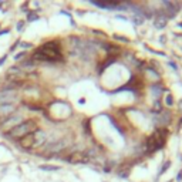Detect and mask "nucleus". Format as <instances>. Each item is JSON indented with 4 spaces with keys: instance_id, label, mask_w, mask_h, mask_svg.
Here are the masks:
<instances>
[{
    "instance_id": "1",
    "label": "nucleus",
    "mask_w": 182,
    "mask_h": 182,
    "mask_svg": "<svg viewBox=\"0 0 182 182\" xmlns=\"http://www.w3.org/2000/svg\"><path fill=\"white\" fill-rule=\"evenodd\" d=\"M37 129H38L37 124H36L33 120H26V121H23L21 124L16 125L14 128L6 131L4 136H6V138H10V140H20V138L29 135V134H34Z\"/></svg>"
},
{
    "instance_id": "2",
    "label": "nucleus",
    "mask_w": 182,
    "mask_h": 182,
    "mask_svg": "<svg viewBox=\"0 0 182 182\" xmlns=\"http://www.w3.org/2000/svg\"><path fill=\"white\" fill-rule=\"evenodd\" d=\"M166 135H168L166 128L158 127L157 131H155L151 136H148V140H147V144H145V147H147V152L154 154V152H157L158 149H161L162 147L165 145Z\"/></svg>"
},
{
    "instance_id": "3",
    "label": "nucleus",
    "mask_w": 182,
    "mask_h": 182,
    "mask_svg": "<svg viewBox=\"0 0 182 182\" xmlns=\"http://www.w3.org/2000/svg\"><path fill=\"white\" fill-rule=\"evenodd\" d=\"M40 54H43L50 63H54V61H63V56H61V51L60 49L57 47L56 43H46L44 46H42L38 50Z\"/></svg>"
},
{
    "instance_id": "4",
    "label": "nucleus",
    "mask_w": 182,
    "mask_h": 182,
    "mask_svg": "<svg viewBox=\"0 0 182 182\" xmlns=\"http://www.w3.org/2000/svg\"><path fill=\"white\" fill-rule=\"evenodd\" d=\"M23 121H24V120H23V117H21L20 114H13V115L7 117V118H3V120L0 121V128L3 127V128L12 129V128H14L16 125L21 124ZM9 129H7V131H9Z\"/></svg>"
},
{
    "instance_id": "5",
    "label": "nucleus",
    "mask_w": 182,
    "mask_h": 182,
    "mask_svg": "<svg viewBox=\"0 0 182 182\" xmlns=\"http://www.w3.org/2000/svg\"><path fill=\"white\" fill-rule=\"evenodd\" d=\"M16 100V90L0 87V105L2 104H10Z\"/></svg>"
},
{
    "instance_id": "6",
    "label": "nucleus",
    "mask_w": 182,
    "mask_h": 182,
    "mask_svg": "<svg viewBox=\"0 0 182 182\" xmlns=\"http://www.w3.org/2000/svg\"><path fill=\"white\" fill-rule=\"evenodd\" d=\"M90 161V158L86 155V152L83 151H75L73 152L71 155L67 157V162H70V164H80V162H83V164H87Z\"/></svg>"
},
{
    "instance_id": "7",
    "label": "nucleus",
    "mask_w": 182,
    "mask_h": 182,
    "mask_svg": "<svg viewBox=\"0 0 182 182\" xmlns=\"http://www.w3.org/2000/svg\"><path fill=\"white\" fill-rule=\"evenodd\" d=\"M90 3L101 9H117L121 2H115V0H90Z\"/></svg>"
},
{
    "instance_id": "8",
    "label": "nucleus",
    "mask_w": 182,
    "mask_h": 182,
    "mask_svg": "<svg viewBox=\"0 0 182 182\" xmlns=\"http://www.w3.org/2000/svg\"><path fill=\"white\" fill-rule=\"evenodd\" d=\"M166 23H168V17L165 16V13L158 12L155 14V19H154V27L158 30H162L166 27Z\"/></svg>"
},
{
    "instance_id": "9",
    "label": "nucleus",
    "mask_w": 182,
    "mask_h": 182,
    "mask_svg": "<svg viewBox=\"0 0 182 182\" xmlns=\"http://www.w3.org/2000/svg\"><path fill=\"white\" fill-rule=\"evenodd\" d=\"M17 110V105L16 104H2L0 105V117H3V118H7V117L13 115Z\"/></svg>"
},
{
    "instance_id": "10",
    "label": "nucleus",
    "mask_w": 182,
    "mask_h": 182,
    "mask_svg": "<svg viewBox=\"0 0 182 182\" xmlns=\"http://www.w3.org/2000/svg\"><path fill=\"white\" fill-rule=\"evenodd\" d=\"M19 144H20L21 148L24 149H30L33 148L34 145H36V140H34V134H29V135L23 136V138H20V141H19Z\"/></svg>"
},
{
    "instance_id": "11",
    "label": "nucleus",
    "mask_w": 182,
    "mask_h": 182,
    "mask_svg": "<svg viewBox=\"0 0 182 182\" xmlns=\"http://www.w3.org/2000/svg\"><path fill=\"white\" fill-rule=\"evenodd\" d=\"M66 148V141H58V142H54V144H50L47 145V148H46V151L49 152V155H51V154H57L60 152V151H63V149Z\"/></svg>"
},
{
    "instance_id": "12",
    "label": "nucleus",
    "mask_w": 182,
    "mask_h": 182,
    "mask_svg": "<svg viewBox=\"0 0 182 182\" xmlns=\"http://www.w3.org/2000/svg\"><path fill=\"white\" fill-rule=\"evenodd\" d=\"M164 87H162V84L159 83V81H155V83L151 86V94L155 97V100H159L161 98V95L162 93H164Z\"/></svg>"
},
{
    "instance_id": "13",
    "label": "nucleus",
    "mask_w": 182,
    "mask_h": 182,
    "mask_svg": "<svg viewBox=\"0 0 182 182\" xmlns=\"http://www.w3.org/2000/svg\"><path fill=\"white\" fill-rule=\"evenodd\" d=\"M112 63H115V57H110V58H108V60H107V61H104L103 64H101V66L98 67V70H97V73H98V75H101V74H103V71L105 70V68H107L108 66H111Z\"/></svg>"
},
{
    "instance_id": "14",
    "label": "nucleus",
    "mask_w": 182,
    "mask_h": 182,
    "mask_svg": "<svg viewBox=\"0 0 182 182\" xmlns=\"http://www.w3.org/2000/svg\"><path fill=\"white\" fill-rule=\"evenodd\" d=\"M131 21H133L135 26H142L145 23V17L142 16V14H133Z\"/></svg>"
},
{
    "instance_id": "15",
    "label": "nucleus",
    "mask_w": 182,
    "mask_h": 182,
    "mask_svg": "<svg viewBox=\"0 0 182 182\" xmlns=\"http://www.w3.org/2000/svg\"><path fill=\"white\" fill-rule=\"evenodd\" d=\"M38 168L42 171H58L60 169V166L58 165H40Z\"/></svg>"
},
{
    "instance_id": "16",
    "label": "nucleus",
    "mask_w": 182,
    "mask_h": 182,
    "mask_svg": "<svg viewBox=\"0 0 182 182\" xmlns=\"http://www.w3.org/2000/svg\"><path fill=\"white\" fill-rule=\"evenodd\" d=\"M171 166V161H166V162H164V165L161 166V169H159V172H158V177H161L162 174H165L166 172V169Z\"/></svg>"
},
{
    "instance_id": "17",
    "label": "nucleus",
    "mask_w": 182,
    "mask_h": 182,
    "mask_svg": "<svg viewBox=\"0 0 182 182\" xmlns=\"http://www.w3.org/2000/svg\"><path fill=\"white\" fill-rule=\"evenodd\" d=\"M165 103H166V105H168V107H172V105H174V97H172V94H171V93H168V94H166Z\"/></svg>"
},
{
    "instance_id": "18",
    "label": "nucleus",
    "mask_w": 182,
    "mask_h": 182,
    "mask_svg": "<svg viewBox=\"0 0 182 182\" xmlns=\"http://www.w3.org/2000/svg\"><path fill=\"white\" fill-rule=\"evenodd\" d=\"M108 120H110V121H111V122H112V125L115 127V129H117V131H118V133H121V134H122V135H124V129H122V128H121V127H120V125L117 124V122H115V120H114L112 117H108Z\"/></svg>"
},
{
    "instance_id": "19",
    "label": "nucleus",
    "mask_w": 182,
    "mask_h": 182,
    "mask_svg": "<svg viewBox=\"0 0 182 182\" xmlns=\"http://www.w3.org/2000/svg\"><path fill=\"white\" fill-rule=\"evenodd\" d=\"M118 177L120 178H128L129 177V169L127 168V169H120L118 171Z\"/></svg>"
},
{
    "instance_id": "20",
    "label": "nucleus",
    "mask_w": 182,
    "mask_h": 182,
    "mask_svg": "<svg viewBox=\"0 0 182 182\" xmlns=\"http://www.w3.org/2000/svg\"><path fill=\"white\" fill-rule=\"evenodd\" d=\"M38 16L36 14V12H27V20L29 21H34V20H37Z\"/></svg>"
},
{
    "instance_id": "21",
    "label": "nucleus",
    "mask_w": 182,
    "mask_h": 182,
    "mask_svg": "<svg viewBox=\"0 0 182 182\" xmlns=\"http://www.w3.org/2000/svg\"><path fill=\"white\" fill-rule=\"evenodd\" d=\"M114 38H117V40H121V42H124V43H129L128 38L122 37V36H118V34H115V36H114Z\"/></svg>"
},
{
    "instance_id": "22",
    "label": "nucleus",
    "mask_w": 182,
    "mask_h": 182,
    "mask_svg": "<svg viewBox=\"0 0 182 182\" xmlns=\"http://www.w3.org/2000/svg\"><path fill=\"white\" fill-rule=\"evenodd\" d=\"M16 29L19 30V31H21V30L24 29V21H19V23L16 24Z\"/></svg>"
},
{
    "instance_id": "23",
    "label": "nucleus",
    "mask_w": 182,
    "mask_h": 182,
    "mask_svg": "<svg viewBox=\"0 0 182 182\" xmlns=\"http://www.w3.org/2000/svg\"><path fill=\"white\" fill-rule=\"evenodd\" d=\"M26 56V51H21V53H19V54H16L14 56V60H20L21 57H24Z\"/></svg>"
},
{
    "instance_id": "24",
    "label": "nucleus",
    "mask_w": 182,
    "mask_h": 182,
    "mask_svg": "<svg viewBox=\"0 0 182 182\" xmlns=\"http://www.w3.org/2000/svg\"><path fill=\"white\" fill-rule=\"evenodd\" d=\"M175 179H177L178 182H181V181H182V169H181V171H178V174H177V178H175Z\"/></svg>"
},
{
    "instance_id": "25",
    "label": "nucleus",
    "mask_w": 182,
    "mask_h": 182,
    "mask_svg": "<svg viewBox=\"0 0 182 182\" xmlns=\"http://www.w3.org/2000/svg\"><path fill=\"white\" fill-rule=\"evenodd\" d=\"M20 46L23 47V49H30V47H31L30 43H21V42H20Z\"/></svg>"
},
{
    "instance_id": "26",
    "label": "nucleus",
    "mask_w": 182,
    "mask_h": 182,
    "mask_svg": "<svg viewBox=\"0 0 182 182\" xmlns=\"http://www.w3.org/2000/svg\"><path fill=\"white\" fill-rule=\"evenodd\" d=\"M19 44H20V40H17V42L14 43V44H13V47H12V49H10V50H12V51H14V50H16V47H17V46H19Z\"/></svg>"
},
{
    "instance_id": "27",
    "label": "nucleus",
    "mask_w": 182,
    "mask_h": 182,
    "mask_svg": "<svg viewBox=\"0 0 182 182\" xmlns=\"http://www.w3.org/2000/svg\"><path fill=\"white\" fill-rule=\"evenodd\" d=\"M6 58H7V56H3V57L0 58V66H2V64H3V63L6 61Z\"/></svg>"
},
{
    "instance_id": "28",
    "label": "nucleus",
    "mask_w": 182,
    "mask_h": 182,
    "mask_svg": "<svg viewBox=\"0 0 182 182\" xmlns=\"http://www.w3.org/2000/svg\"><path fill=\"white\" fill-rule=\"evenodd\" d=\"M9 31H10V30H9V29H4V30H0V36H2V34H4V33H9Z\"/></svg>"
},
{
    "instance_id": "29",
    "label": "nucleus",
    "mask_w": 182,
    "mask_h": 182,
    "mask_svg": "<svg viewBox=\"0 0 182 182\" xmlns=\"http://www.w3.org/2000/svg\"><path fill=\"white\" fill-rule=\"evenodd\" d=\"M117 19H121V20H127V17H125V16H120V14L117 16Z\"/></svg>"
},
{
    "instance_id": "30",
    "label": "nucleus",
    "mask_w": 182,
    "mask_h": 182,
    "mask_svg": "<svg viewBox=\"0 0 182 182\" xmlns=\"http://www.w3.org/2000/svg\"><path fill=\"white\" fill-rule=\"evenodd\" d=\"M84 101H86L84 98H80V100H78V103H80V104H84Z\"/></svg>"
},
{
    "instance_id": "31",
    "label": "nucleus",
    "mask_w": 182,
    "mask_h": 182,
    "mask_svg": "<svg viewBox=\"0 0 182 182\" xmlns=\"http://www.w3.org/2000/svg\"><path fill=\"white\" fill-rule=\"evenodd\" d=\"M181 125H182V118H181V120H179V127H178V129L181 128Z\"/></svg>"
},
{
    "instance_id": "32",
    "label": "nucleus",
    "mask_w": 182,
    "mask_h": 182,
    "mask_svg": "<svg viewBox=\"0 0 182 182\" xmlns=\"http://www.w3.org/2000/svg\"><path fill=\"white\" fill-rule=\"evenodd\" d=\"M179 104H181V105H179V107H181V110H182V100H181V101H179Z\"/></svg>"
},
{
    "instance_id": "33",
    "label": "nucleus",
    "mask_w": 182,
    "mask_h": 182,
    "mask_svg": "<svg viewBox=\"0 0 182 182\" xmlns=\"http://www.w3.org/2000/svg\"><path fill=\"white\" fill-rule=\"evenodd\" d=\"M178 26H179V27H181V29H182V21H181V23H178Z\"/></svg>"
}]
</instances>
